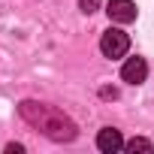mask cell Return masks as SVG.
I'll use <instances>...</instances> for the list:
<instances>
[{"instance_id":"6da1fadb","label":"cell","mask_w":154,"mask_h":154,"mask_svg":"<svg viewBox=\"0 0 154 154\" xmlns=\"http://www.w3.org/2000/svg\"><path fill=\"white\" fill-rule=\"evenodd\" d=\"M18 112H21V118L24 121H30L33 127H39L48 139H54V142H72L75 139V124L63 115V112H57V109H51V106H42V103H36V100H24L21 106H18Z\"/></svg>"},{"instance_id":"7a4b0ae2","label":"cell","mask_w":154,"mask_h":154,"mask_svg":"<svg viewBox=\"0 0 154 154\" xmlns=\"http://www.w3.org/2000/svg\"><path fill=\"white\" fill-rule=\"evenodd\" d=\"M127 48H130V36H127L124 30H118V27H109V30L100 36V51H103L106 57H124Z\"/></svg>"},{"instance_id":"3957f363","label":"cell","mask_w":154,"mask_h":154,"mask_svg":"<svg viewBox=\"0 0 154 154\" xmlns=\"http://www.w3.org/2000/svg\"><path fill=\"white\" fill-rule=\"evenodd\" d=\"M145 75H148L145 57H127V60H124V66H121V79H124L127 85H142Z\"/></svg>"},{"instance_id":"277c9868","label":"cell","mask_w":154,"mask_h":154,"mask_svg":"<svg viewBox=\"0 0 154 154\" xmlns=\"http://www.w3.org/2000/svg\"><path fill=\"white\" fill-rule=\"evenodd\" d=\"M106 12H109L112 21L130 24V21L136 18V3H133V0H109V3H106Z\"/></svg>"},{"instance_id":"5b68a950","label":"cell","mask_w":154,"mask_h":154,"mask_svg":"<svg viewBox=\"0 0 154 154\" xmlns=\"http://www.w3.org/2000/svg\"><path fill=\"white\" fill-rule=\"evenodd\" d=\"M97 148H100V151H106V154H115V151H121V148H124L121 130H115V127H103V130L97 133Z\"/></svg>"},{"instance_id":"8992f818","label":"cell","mask_w":154,"mask_h":154,"mask_svg":"<svg viewBox=\"0 0 154 154\" xmlns=\"http://www.w3.org/2000/svg\"><path fill=\"white\" fill-rule=\"evenodd\" d=\"M124 148H127V151H151L154 145H151L148 139H142V136H139V139H130V142H124Z\"/></svg>"},{"instance_id":"52a82bcc","label":"cell","mask_w":154,"mask_h":154,"mask_svg":"<svg viewBox=\"0 0 154 154\" xmlns=\"http://www.w3.org/2000/svg\"><path fill=\"white\" fill-rule=\"evenodd\" d=\"M79 9H82L85 15H91V12L100 9V0H79Z\"/></svg>"},{"instance_id":"ba28073f","label":"cell","mask_w":154,"mask_h":154,"mask_svg":"<svg viewBox=\"0 0 154 154\" xmlns=\"http://www.w3.org/2000/svg\"><path fill=\"white\" fill-rule=\"evenodd\" d=\"M24 151V145H18V142H9L6 145V154H21Z\"/></svg>"},{"instance_id":"9c48e42d","label":"cell","mask_w":154,"mask_h":154,"mask_svg":"<svg viewBox=\"0 0 154 154\" xmlns=\"http://www.w3.org/2000/svg\"><path fill=\"white\" fill-rule=\"evenodd\" d=\"M100 94H103V97H106V100H115V97H118V91H115V88H103V91H100Z\"/></svg>"}]
</instances>
